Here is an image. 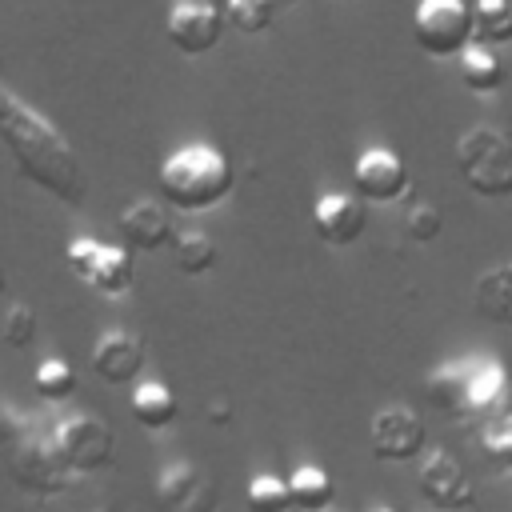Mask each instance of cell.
I'll use <instances>...</instances> for the list:
<instances>
[{
	"label": "cell",
	"instance_id": "obj_5",
	"mask_svg": "<svg viewBox=\"0 0 512 512\" xmlns=\"http://www.w3.org/2000/svg\"><path fill=\"white\" fill-rule=\"evenodd\" d=\"M416 44L428 56H456L476 40L472 28V4L468 0H420L412 16Z\"/></svg>",
	"mask_w": 512,
	"mask_h": 512
},
{
	"label": "cell",
	"instance_id": "obj_14",
	"mask_svg": "<svg viewBox=\"0 0 512 512\" xmlns=\"http://www.w3.org/2000/svg\"><path fill=\"white\" fill-rule=\"evenodd\" d=\"M144 368V340L124 328H108L92 344V372L104 384H132Z\"/></svg>",
	"mask_w": 512,
	"mask_h": 512
},
{
	"label": "cell",
	"instance_id": "obj_12",
	"mask_svg": "<svg viewBox=\"0 0 512 512\" xmlns=\"http://www.w3.org/2000/svg\"><path fill=\"white\" fill-rule=\"evenodd\" d=\"M352 192L364 204H396L408 192V164L392 148H368L352 164Z\"/></svg>",
	"mask_w": 512,
	"mask_h": 512
},
{
	"label": "cell",
	"instance_id": "obj_11",
	"mask_svg": "<svg viewBox=\"0 0 512 512\" xmlns=\"http://www.w3.org/2000/svg\"><path fill=\"white\" fill-rule=\"evenodd\" d=\"M224 8H216L212 0H180L172 4L168 20H164V32L172 40L176 52L184 56H204L220 44L224 36Z\"/></svg>",
	"mask_w": 512,
	"mask_h": 512
},
{
	"label": "cell",
	"instance_id": "obj_28",
	"mask_svg": "<svg viewBox=\"0 0 512 512\" xmlns=\"http://www.w3.org/2000/svg\"><path fill=\"white\" fill-rule=\"evenodd\" d=\"M0 332H4V344H8V348H28V344L36 340V312H32L28 304H20V300L8 304Z\"/></svg>",
	"mask_w": 512,
	"mask_h": 512
},
{
	"label": "cell",
	"instance_id": "obj_26",
	"mask_svg": "<svg viewBox=\"0 0 512 512\" xmlns=\"http://www.w3.org/2000/svg\"><path fill=\"white\" fill-rule=\"evenodd\" d=\"M224 20L232 32H244V36L268 32L276 20V0H228Z\"/></svg>",
	"mask_w": 512,
	"mask_h": 512
},
{
	"label": "cell",
	"instance_id": "obj_16",
	"mask_svg": "<svg viewBox=\"0 0 512 512\" xmlns=\"http://www.w3.org/2000/svg\"><path fill=\"white\" fill-rule=\"evenodd\" d=\"M472 308L480 312V320L500 324V328H512V260L492 264L488 272L476 276Z\"/></svg>",
	"mask_w": 512,
	"mask_h": 512
},
{
	"label": "cell",
	"instance_id": "obj_18",
	"mask_svg": "<svg viewBox=\"0 0 512 512\" xmlns=\"http://www.w3.org/2000/svg\"><path fill=\"white\" fill-rule=\"evenodd\" d=\"M288 488H292L296 512H328V504L336 500V480L324 464H296L288 476Z\"/></svg>",
	"mask_w": 512,
	"mask_h": 512
},
{
	"label": "cell",
	"instance_id": "obj_4",
	"mask_svg": "<svg viewBox=\"0 0 512 512\" xmlns=\"http://www.w3.org/2000/svg\"><path fill=\"white\" fill-rule=\"evenodd\" d=\"M64 264L72 268L76 280H84L92 292H100L108 300H116L132 288L128 248H116V244H104V240H92V236H76L64 248Z\"/></svg>",
	"mask_w": 512,
	"mask_h": 512
},
{
	"label": "cell",
	"instance_id": "obj_2",
	"mask_svg": "<svg viewBox=\"0 0 512 512\" xmlns=\"http://www.w3.org/2000/svg\"><path fill=\"white\" fill-rule=\"evenodd\" d=\"M232 160L216 144H184L160 164V196L180 212H208L232 192Z\"/></svg>",
	"mask_w": 512,
	"mask_h": 512
},
{
	"label": "cell",
	"instance_id": "obj_1",
	"mask_svg": "<svg viewBox=\"0 0 512 512\" xmlns=\"http://www.w3.org/2000/svg\"><path fill=\"white\" fill-rule=\"evenodd\" d=\"M0 136H4L20 176H28L36 188L56 196L60 204L84 200L88 180H84V164H80L76 148L64 140V132L44 112H36L12 88L0 92Z\"/></svg>",
	"mask_w": 512,
	"mask_h": 512
},
{
	"label": "cell",
	"instance_id": "obj_30",
	"mask_svg": "<svg viewBox=\"0 0 512 512\" xmlns=\"http://www.w3.org/2000/svg\"><path fill=\"white\" fill-rule=\"evenodd\" d=\"M80 512H112L108 504H88V508H80Z\"/></svg>",
	"mask_w": 512,
	"mask_h": 512
},
{
	"label": "cell",
	"instance_id": "obj_13",
	"mask_svg": "<svg viewBox=\"0 0 512 512\" xmlns=\"http://www.w3.org/2000/svg\"><path fill=\"white\" fill-rule=\"evenodd\" d=\"M312 224H316V236L324 244L344 248V244L360 240V232L368 224V212H364V200L356 192H324L312 204Z\"/></svg>",
	"mask_w": 512,
	"mask_h": 512
},
{
	"label": "cell",
	"instance_id": "obj_32",
	"mask_svg": "<svg viewBox=\"0 0 512 512\" xmlns=\"http://www.w3.org/2000/svg\"><path fill=\"white\" fill-rule=\"evenodd\" d=\"M276 4H292V0H276Z\"/></svg>",
	"mask_w": 512,
	"mask_h": 512
},
{
	"label": "cell",
	"instance_id": "obj_21",
	"mask_svg": "<svg viewBox=\"0 0 512 512\" xmlns=\"http://www.w3.org/2000/svg\"><path fill=\"white\" fill-rule=\"evenodd\" d=\"M172 260L184 276H204L212 264H216V240L200 228H188V232H176L172 240Z\"/></svg>",
	"mask_w": 512,
	"mask_h": 512
},
{
	"label": "cell",
	"instance_id": "obj_25",
	"mask_svg": "<svg viewBox=\"0 0 512 512\" xmlns=\"http://www.w3.org/2000/svg\"><path fill=\"white\" fill-rule=\"evenodd\" d=\"M32 388H36V396H44V400H68V396L76 392V368H72L68 360H60V356H48V360L36 364Z\"/></svg>",
	"mask_w": 512,
	"mask_h": 512
},
{
	"label": "cell",
	"instance_id": "obj_3",
	"mask_svg": "<svg viewBox=\"0 0 512 512\" xmlns=\"http://www.w3.org/2000/svg\"><path fill=\"white\" fill-rule=\"evenodd\" d=\"M456 168L476 196L484 200L512 196V136L496 124L464 128L456 140Z\"/></svg>",
	"mask_w": 512,
	"mask_h": 512
},
{
	"label": "cell",
	"instance_id": "obj_6",
	"mask_svg": "<svg viewBox=\"0 0 512 512\" xmlns=\"http://www.w3.org/2000/svg\"><path fill=\"white\" fill-rule=\"evenodd\" d=\"M52 444H56V452L68 464L72 476H92V472L108 468L112 448H116V436H112V428L100 416L72 412V416H64L52 428Z\"/></svg>",
	"mask_w": 512,
	"mask_h": 512
},
{
	"label": "cell",
	"instance_id": "obj_31",
	"mask_svg": "<svg viewBox=\"0 0 512 512\" xmlns=\"http://www.w3.org/2000/svg\"><path fill=\"white\" fill-rule=\"evenodd\" d=\"M372 512H396V508H388V504H380V508H372Z\"/></svg>",
	"mask_w": 512,
	"mask_h": 512
},
{
	"label": "cell",
	"instance_id": "obj_20",
	"mask_svg": "<svg viewBox=\"0 0 512 512\" xmlns=\"http://www.w3.org/2000/svg\"><path fill=\"white\" fill-rule=\"evenodd\" d=\"M472 28H476V44H488V48L512 44V0H476Z\"/></svg>",
	"mask_w": 512,
	"mask_h": 512
},
{
	"label": "cell",
	"instance_id": "obj_23",
	"mask_svg": "<svg viewBox=\"0 0 512 512\" xmlns=\"http://www.w3.org/2000/svg\"><path fill=\"white\" fill-rule=\"evenodd\" d=\"M244 504H248V512H292V508H296L288 480H280V476H272V472H256V476L248 480Z\"/></svg>",
	"mask_w": 512,
	"mask_h": 512
},
{
	"label": "cell",
	"instance_id": "obj_15",
	"mask_svg": "<svg viewBox=\"0 0 512 512\" xmlns=\"http://www.w3.org/2000/svg\"><path fill=\"white\" fill-rule=\"evenodd\" d=\"M116 224H120L124 244L136 248V252H160L164 244L176 240L164 204H160V200H148V196H140V200H132L128 208H120V220H116Z\"/></svg>",
	"mask_w": 512,
	"mask_h": 512
},
{
	"label": "cell",
	"instance_id": "obj_29",
	"mask_svg": "<svg viewBox=\"0 0 512 512\" xmlns=\"http://www.w3.org/2000/svg\"><path fill=\"white\" fill-rule=\"evenodd\" d=\"M208 420H212V424H228V420H232V404H228V400H224V404H220V400L208 404Z\"/></svg>",
	"mask_w": 512,
	"mask_h": 512
},
{
	"label": "cell",
	"instance_id": "obj_8",
	"mask_svg": "<svg viewBox=\"0 0 512 512\" xmlns=\"http://www.w3.org/2000/svg\"><path fill=\"white\" fill-rule=\"evenodd\" d=\"M152 500H156V512H216L220 488L208 476V468L192 460H172L156 472Z\"/></svg>",
	"mask_w": 512,
	"mask_h": 512
},
{
	"label": "cell",
	"instance_id": "obj_22",
	"mask_svg": "<svg viewBox=\"0 0 512 512\" xmlns=\"http://www.w3.org/2000/svg\"><path fill=\"white\" fill-rule=\"evenodd\" d=\"M424 392H428V400L436 408H448V412L468 408V364H440L428 376Z\"/></svg>",
	"mask_w": 512,
	"mask_h": 512
},
{
	"label": "cell",
	"instance_id": "obj_19",
	"mask_svg": "<svg viewBox=\"0 0 512 512\" xmlns=\"http://www.w3.org/2000/svg\"><path fill=\"white\" fill-rule=\"evenodd\" d=\"M132 416H136L140 428H152V432L168 428L176 420V396H172V388L164 380L136 384L132 388Z\"/></svg>",
	"mask_w": 512,
	"mask_h": 512
},
{
	"label": "cell",
	"instance_id": "obj_10",
	"mask_svg": "<svg viewBox=\"0 0 512 512\" xmlns=\"http://www.w3.org/2000/svg\"><path fill=\"white\" fill-rule=\"evenodd\" d=\"M416 480H420L424 500L440 512H460V508L476 504V488H472V480L464 476L460 460L448 448H428L416 460Z\"/></svg>",
	"mask_w": 512,
	"mask_h": 512
},
{
	"label": "cell",
	"instance_id": "obj_17",
	"mask_svg": "<svg viewBox=\"0 0 512 512\" xmlns=\"http://www.w3.org/2000/svg\"><path fill=\"white\" fill-rule=\"evenodd\" d=\"M460 80H464L468 92L488 96V92H500V88H504L508 68H504V60L496 56V48L472 40V44L460 52Z\"/></svg>",
	"mask_w": 512,
	"mask_h": 512
},
{
	"label": "cell",
	"instance_id": "obj_7",
	"mask_svg": "<svg viewBox=\"0 0 512 512\" xmlns=\"http://www.w3.org/2000/svg\"><path fill=\"white\" fill-rule=\"evenodd\" d=\"M8 476L16 480L20 492H32V496H60L68 492V480H72L52 436H32V432L8 448Z\"/></svg>",
	"mask_w": 512,
	"mask_h": 512
},
{
	"label": "cell",
	"instance_id": "obj_9",
	"mask_svg": "<svg viewBox=\"0 0 512 512\" xmlns=\"http://www.w3.org/2000/svg\"><path fill=\"white\" fill-rule=\"evenodd\" d=\"M424 440H428L424 420L408 404H384L372 416V424H368V444H372V456L376 460H392V464L420 460L428 452Z\"/></svg>",
	"mask_w": 512,
	"mask_h": 512
},
{
	"label": "cell",
	"instance_id": "obj_27",
	"mask_svg": "<svg viewBox=\"0 0 512 512\" xmlns=\"http://www.w3.org/2000/svg\"><path fill=\"white\" fill-rule=\"evenodd\" d=\"M440 228H444V216H440V208H436V204L416 200V204H408V208H404V236H408V240L428 244V240H436V236H440Z\"/></svg>",
	"mask_w": 512,
	"mask_h": 512
},
{
	"label": "cell",
	"instance_id": "obj_24",
	"mask_svg": "<svg viewBox=\"0 0 512 512\" xmlns=\"http://www.w3.org/2000/svg\"><path fill=\"white\" fill-rule=\"evenodd\" d=\"M504 396V368L488 356L468 360V408H488Z\"/></svg>",
	"mask_w": 512,
	"mask_h": 512
}]
</instances>
